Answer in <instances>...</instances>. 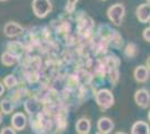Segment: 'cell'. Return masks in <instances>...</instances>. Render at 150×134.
Segmentation results:
<instances>
[{"label": "cell", "instance_id": "22", "mask_svg": "<svg viewBox=\"0 0 150 134\" xmlns=\"http://www.w3.org/2000/svg\"><path fill=\"white\" fill-rule=\"evenodd\" d=\"M2 123V112H1V109H0V124Z\"/></svg>", "mask_w": 150, "mask_h": 134}, {"label": "cell", "instance_id": "9", "mask_svg": "<svg viewBox=\"0 0 150 134\" xmlns=\"http://www.w3.org/2000/svg\"><path fill=\"white\" fill-rule=\"evenodd\" d=\"M24 107H25V111L28 114L34 116L35 114L38 113V109L40 107V102H38L35 98H29L24 103Z\"/></svg>", "mask_w": 150, "mask_h": 134}, {"label": "cell", "instance_id": "8", "mask_svg": "<svg viewBox=\"0 0 150 134\" xmlns=\"http://www.w3.org/2000/svg\"><path fill=\"white\" fill-rule=\"evenodd\" d=\"M19 58L17 54H13L11 51H5L2 53L1 55V63L2 65H5L7 67H10V66H13L18 63Z\"/></svg>", "mask_w": 150, "mask_h": 134}, {"label": "cell", "instance_id": "7", "mask_svg": "<svg viewBox=\"0 0 150 134\" xmlns=\"http://www.w3.org/2000/svg\"><path fill=\"white\" fill-rule=\"evenodd\" d=\"M137 18L141 22H148L150 19V6L148 4H142L137 8L136 10Z\"/></svg>", "mask_w": 150, "mask_h": 134}, {"label": "cell", "instance_id": "27", "mask_svg": "<svg viewBox=\"0 0 150 134\" xmlns=\"http://www.w3.org/2000/svg\"><path fill=\"white\" fill-rule=\"evenodd\" d=\"M0 1H7V0H0Z\"/></svg>", "mask_w": 150, "mask_h": 134}, {"label": "cell", "instance_id": "12", "mask_svg": "<svg viewBox=\"0 0 150 134\" xmlns=\"http://www.w3.org/2000/svg\"><path fill=\"white\" fill-rule=\"evenodd\" d=\"M91 130V122L88 119L82 117L76 123V131L80 134H88Z\"/></svg>", "mask_w": 150, "mask_h": 134}, {"label": "cell", "instance_id": "13", "mask_svg": "<svg viewBox=\"0 0 150 134\" xmlns=\"http://www.w3.org/2000/svg\"><path fill=\"white\" fill-rule=\"evenodd\" d=\"M131 134H150L149 125L142 121H139L133 124Z\"/></svg>", "mask_w": 150, "mask_h": 134}, {"label": "cell", "instance_id": "23", "mask_svg": "<svg viewBox=\"0 0 150 134\" xmlns=\"http://www.w3.org/2000/svg\"><path fill=\"white\" fill-rule=\"evenodd\" d=\"M115 134H125V132H118V133H115Z\"/></svg>", "mask_w": 150, "mask_h": 134}, {"label": "cell", "instance_id": "21", "mask_svg": "<svg viewBox=\"0 0 150 134\" xmlns=\"http://www.w3.org/2000/svg\"><path fill=\"white\" fill-rule=\"evenodd\" d=\"M147 67L150 69V57L148 58V60H147Z\"/></svg>", "mask_w": 150, "mask_h": 134}, {"label": "cell", "instance_id": "17", "mask_svg": "<svg viewBox=\"0 0 150 134\" xmlns=\"http://www.w3.org/2000/svg\"><path fill=\"white\" fill-rule=\"evenodd\" d=\"M79 0H67V4H66V7H65V10L67 13H71L74 11L75 9V5Z\"/></svg>", "mask_w": 150, "mask_h": 134}, {"label": "cell", "instance_id": "6", "mask_svg": "<svg viewBox=\"0 0 150 134\" xmlns=\"http://www.w3.org/2000/svg\"><path fill=\"white\" fill-rule=\"evenodd\" d=\"M134 100L137 104L142 107V109H146L148 105H149V101H150V97H149V93L147 89H139L136 92V95H134Z\"/></svg>", "mask_w": 150, "mask_h": 134}, {"label": "cell", "instance_id": "1", "mask_svg": "<svg viewBox=\"0 0 150 134\" xmlns=\"http://www.w3.org/2000/svg\"><path fill=\"white\" fill-rule=\"evenodd\" d=\"M31 7L33 13L37 18H45L53 9L50 0H33Z\"/></svg>", "mask_w": 150, "mask_h": 134}, {"label": "cell", "instance_id": "25", "mask_svg": "<svg viewBox=\"0 0 150 134\" xmlns=\"http://www.w3.org/2000/svg\"><path fill=\"white\" fill-rule=\"evenodd\" d=\"M147 2H148V5L150 6V0H147Z\"/></svg>", "mask_w": 150, "mask_h": 134}, {"label": "cell", "instance_id": "16", "mask_svg": "<svg viewBox=\"0 0 150 134\" xmlns=\"http://www.w3.org/2000/svg\"><path fill=\"white\" fill-rule=\"evenodd\" d=\"M125 54L128 57H134L137 54V46L134 44H128L125 49Z\"/></svg>", "mask_w": 150, "mask_h": 134}, {"label": "cell", "instance_id": "5", "mask_svg": "<svg viewBox=\"0 0 150 134\" xmlns=\"http://www.w3.org/2000/svg\"><path fill=\"white\" fill-rule=\"evenodd\" d=\"M27 125V117L23 112H17L11 117V126L16 131H23L25 130Z\"/></svg>", "mask_w": 150, "mask_h": 134}, {"label": "cell", "instance_id": "3", "mask_svg": "<svg viewBox=\"0 0 150 134\" xmlns=\"http://www.w3.org/2000/svg\"><path fill=\"white\" fill-rule=\"evenodd\" d=\"M125 6L121 4H115L108 9V17L115 26H120L125 17Z\"/></svg>", "mask_w": 150, "mask_h": 134}, {"label": "cell", "instance_id": "10", "mask_svg": "<svg viewBox=\"0 0 150 134\" xmlns=\"http://www.w3.org/2000/svg\"><path fill=\"white\" fill-rule=\"evenodd\" d=\"M113 128H114V124L109 117H101L98 121V128L100 130V132L108 134L112 131Z\"/></svg>", "mask_w": 150, "mask_h": 134}, {"label": "cell", "instance_id": "19", "mask_svg": "<svg viewBox=\"0 0 150 134\" xmlns=\"http://www.w3.org/2000/svg\"><path fill=\"white\" fill-rule=\"evenodd\" d=\"M144 38L147 41H150V28H146L144 30Z\"/></svg>", "mask_w": 150, "mask_h": 134}, {"label": "cell", "instance_id": "4", "mask_svg": "<svg viewBox=\"0 0 150 134\" xmlns=\"http://www.w3.org/2000/svg\"><path fill=\"white\" fill-rule=\"evenodd\" d=\"M25 32L24 27L20 26L19 24L15 22V21H9L7 22L5 27H4V34L9 38H13V37H18L20 35H23Z\"/></svg>", "mask_w": 150, "mask_h": 134}, {"label": "cell", "instance_id": "18", "mask_svg": "<svg viewBox=\"0 0 150 134\" xmlns=\"http://www.w3.org/2000/svg\"><path fill=\"white\" fill-rule=\"evenodd\" d=\"M0 134H16V130L13 126H5L1 128Z\"/></svg>", "mask_w": 150, "mask_h": 134}, {"label": "cell", "instance_id": "14", "mask_svg": "<svg viewBox=\"0 0 150 134\" xmlns=\"http://www.w3.org/2000/svg\"><path fill=\"white\" fill-rule=\"evenodd\" d=\"M13 109H15V105H13V102L10 101L9 98H4L1 100L0 102V109L4 114L9 115L10 113H13Z\"/></svg>", "mask_w": 150, "mask_h": 134}, {"label": "cell", "instance_id": "2", "mask_svg": "<svg viewBox=\"0 0 150 134\" xmlns=\"http://www.w3.org/2000/svg\"><path fill=\"white\" fill-rule=\"evenodd\" d=\"M95 101L102 109H108L114 104V97L109 89H100L95 94Z\"/></svg>", "mask_w": 150, "mask_h": 134}, {"label": "cell", "instance_id": "24", "mask_svg": "<svg viewBox=\"0 0 150 134\" xmlns=\"http://www.w3.org/2000/svg\"><path fill=\"white\" fill-rule=\"evenodd\" d=\"M95 134H105V133H103V132H98V133H95Z\"/></svg>", "mask_w": 150, "mask_h": 134}, {"label": "cell", "instance_id": "20", "mask_svg": "<svg viewBox=\"0 0 150 134\" xmlns=\"http://www.w3.org/2000/svg\"><path fill=\"white\" fill-rule=\"evenodd\" d=\"M5 87H6V86H5V84L0 82V96L4 95V93H5Z\"/></svg>", "mask_w": 150, "mask_h": 134}, {"label": "cell", "instance_id": "11", "mask_svg": "<svg viewBox=\"0 0 150 134\" xmlns=\"http://www.w3.org/2000/svg\"><path fill=\"white\" fill-rule=\"evenodd\" d=\"M134 78L139 83H144L149 78V70L144 66H138L134 70Z\"/></svg>", "mask_w": 150, "mask_h": 134}, {"label": "cell", "instance_id": "15", "mask_svg": "<svg viewBox=\"0 0 150 134\" xmlns=\"http://www.w3.org/2000/svg\"><path fill=\"white\" fill-rule=\"evenodd\" d=\"M2 83L5 84V86H6L7 88H13L18 84V79H17V77L15 76L13 74H9V75H7L4 78Z\"/></svg>", "mask_w": 150, "mask_h": 134}, {"label": "cell", "instance_id": "26", "mask_svg": "<svg viewBox=\"0 0 150 134\" xmlns=\"http://www.w3.org/2000/svg\"><path fill=\"white\" fill-rule=\"evenodd\" d=\"M148 119H149V121H150V112H149V115H148Z\"/></svg>", "mask_w": 150, "mask_h": 134}]
</instances>
